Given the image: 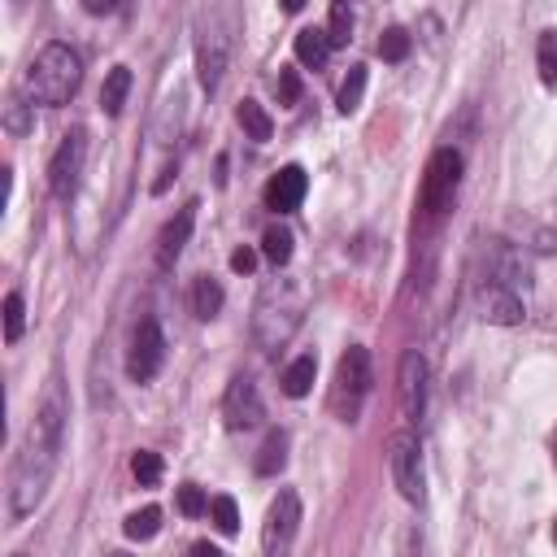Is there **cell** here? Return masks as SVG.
<instances>
[{
	"label": "cell",
	"instance_id": "6da1fadb",
	"mask_svg": "<svg viewBox=\"0 0 557 557\" xmlns=\"http://www.w3.org/2000/svg\"><path fill=\"white\" fill-rule=\"evenodd\" d=\"M65 418H70V405H65V387L61 379H52L44 387V400L26 426V440L13 457V470H9V518L22 522L26 513H35V505L44 500L52 474H57V457H61V444H65Z\"/></svg>",
	"mask_w": 557,
	"mask_h": 557
},
{
	"label": "cell",
	"instance_id": "7a4b0ae2",
	"mask_svg": "<svg viewBox=\"0 0 557 557\" xmlns=\"http://www.w3.org/2000/svg\"><path fill=\"white\" fill-rule=\"evenodd\" d=\"M78 87H83V57L61 39L44 44L35 52V61L26 65V74H22V96L30 104H44V109L70 104Z\"/></svg>",
	"mask_w": 557,
	"mask_h": 557
},
{
	"label": "cell",
	"instance_id": "3957f363",
	"mask_svg": "<svg viewBox=\"0 0 557 557\" xmlns=\"http://www.w3.org/2000/svg\"><path fill=\"white\" fill-rule=\"evenodd\" d=\"M300 313H305V296L296 283H270L261 296H257V313H252V335L265 352L283 348L292 339V331L300 326Z\"/></svg>",
	"mask_w": 557,
	"mask_h": 557
},
{
	"label": "cell",
	"instance_id": "277c9868",
	"mask_svg": "<svg viewBox=\"0 0 557 557\" xmlns=\"http://www.w3.org/2000/svg\"><path fill=\"white\" fill-rule=\"evenodd\" d=\"M370 396V352L361 344H348V352L335 361V379H331V413L339 422H357Z\"/></svg>",
	"mask_w": 557,
	"mask_h": 557
},
{
	"label": "cell",
	"instance_id": "5b68a950",
	"mask_svg": "<svg viewBox=\"0 0 557 557\" xmlns=\"http://www.w3.org/2000/svg\"><path fill=\"white\" fill-rule=\"evenodd\" d=\"M461 170H466V161H461L457 148L444 144V148L431 152L426 174H422V191H418V209H422L426 222H440V218L453 209L457 187H461Z\"/></svg>",
	"mask_w": 557,
	"mask_h": 557
},
{
	"label": "cell",
	"instance_id": "8992f818",
	"mask_svg": "<svg viewBox=\"0 0 557 557\" xmlns=\"http://www.w3.org/2000/svg\"><path fill=\"white\" fill-rule=\"evenodd\" d=\"M296 531H300V496L292 487H283L270 509H265V522H261V553L265 557H287L292 544H296Z\"/></svg>",
	"mask_w": 557,
	"mask_h": 557
},
{
	"label": "cell",
	"instance_id": "52a82bcc",
	"mask_svg": "<svg viewBox=\"0 0 557 557\" xmlns=\"http://www.w3.org/2000/svg\"><path fill=\"white\" fill-rule=\"evenodd\" d=\"M165 366V335H161V322L157 318H139L135 331H131V344H126V374L135 383H148L157 379V370Z\"/></svg>",
	"mask_w": 557,
	"mask_h": 557
},
{
	"label": "cell",
	"instance_id": "ba28073f",
	"mask_svg": "<svg viewBox=\"0 0 557 557\" xmlns=\"http://www.w3.org/2000/svg\"><path fill=\"white\" fill-rule=\"evenodd\" d=\"M83 165H87V135L83 131H70L57 144L52 161H48V191L57 200H70L78 191V183H83Z\"/></svg>",
	"mask_w": 557,
	"mask_h": 557
},
{
	"label": "cell",
	"instance_id": "9c48e42d",
	"mask_svg": "<svg viewBox=\"0 0 557 557\" xmlns=\"http://www.w3.org/2000/svg\"><path fill=\"white\" fill-rule=\"evenodd\" d=\"M387 461H392V483H396V492H400L409 505H422V444H418V435H413L409 426L392 435Z\"/></svg>",
	"mask_w": 557,
	"mask_h": 557
},
{
	"label": "cell",
	"instance_id": "30bf717a",
	"mask_svg": "<svg viewBox=\"0 0 557 557\" xmlns=\"http://www.w3.org/2000/svg\"><path fill=\"white\" fill-rule=\"evenodd\" d=\"M474 305H479V318L483 322H496V326H518L527 318V305H522V292H513L509 283L483 274L479 287H474Z\"/></svg>",
	"mask_w": 557,
	"mask_h": 557
},
{
	"label": "cell",
	"instance_id": "8fae6325",
	"mask_svg": "<svg viewBox=\"0 0 557 557\" xmlns=\"http://www.w3.org/2000/svg\"><path fill=\"white\" fill-rule=\"evenodd\" d=\"M226 61H231V35H226L222 22H209V26L196 35V74H200V87H205L209 96L222 87Z\"/></svg>",
	"mask_w": 557,
	"mask_h": 557
},
{
	"label": "cell",
	"instance_id": "7c38bea8",
	"mask_svg": "<svg viewBox=\"0 0 557 557\" xmlns=\"http://www.w3.org/2000/svg\"><path fill=\"white\" fill-rule=\"evenodd\" d=\"M426 383H431L426 357H422V352H405V357H400V374H396V392H400V413H405V422H422V413H426Z\"/></svg>",
	"mask_w": 557,
	"mask_h": 557
},
{
	"label": "cell",
	"instance_id": "4fadbf2b",
	"mask_svg": "<svg viewBox=\"0 0 557 557\" xmlns=\"http://www.w3.org/2000/svg\"><path fill=\"white\" fill-rule=\"evenodd\" d=\"M222 418H226L231 431H252V426L265 418V409H261V392H257V383H252L248 374H235V379L226 383Z\"/></svg>",
	"mask_w": 557,
	"mask_h": 557
},
{
	"label": "cell",
	"instance_id": "5bb4252c",
	"mask_svg": "<svg viewBox=\"0 0 557 557\" xmlns=\"http://www.w3.org/2000/svg\"><path fill=\"white\" fill-rule=\"evenodd\" d=\"M305 191H309L305 170H300V165H283V170L270 174V183L261 187V200H265V209H274V213H292V209H300Z\"/></svg>",
	"mask_w": 557,
	"mask_h": 557
},
{
	"label": "cell",
	"instance_id": "9a60e30c",
	"mask_svg": "<svg viewBox=\"0 0 557 557\" xmlns=\"http://www.w3.org/2000/svg\"><path fill=\"white\" fill-rule=\"evenodd\" d=\"M191 226H196V205H183L157 235V270H174V261L183 257L187 239H191Z\"/></svg>",
	"mask_w": 557,
	"mask_h": 557
},
{
	"label": "cell",
	"instance_id": "2e32d148",
	"mask_svg": "<svg viewBox=\"0 0 557 557\" xmlns=\"http://www.w3.org/2000/svg\"><path fill=\"white\" fill-rule=\"evenodd\" d=\"M331 57V44H326V26H305L296 30V61L309 65V70H322Z\"/></svg>",
	"mask_w": 557,
	"mask_h": 557
},
{
	"label": "cell",
	"instance_id": "e0dca14e",
	"mask_svg": "<svg viewBox=\"0 0 557 557\" xmlns=\"http://www.w3.org/2000/svg\"><path fill=\"white\" fill-rule=\"evenodd\" d=\"M187 300H191V313H196L200 322H209V318L222 313V300H226V296H222V283H218V278L200 274V278L191 283V296H187Z\"/></svg>",
	"mask_w": 557,
	"mask_h": 557
},
{
	"label": "cell",
	"instance_id": "ac0fdd59",
	"mask_svg": "<svg viewBox=\"0 0 557 557\" xmlns=\"http://www.w3.org/2000/svg\"><path fill=\"white\" fill-rule=\"evenodd\" d=\"M313 374H318V357L313 352H300L287 370H283V392L292 396V400H300V396H309V387H313Z\"/></svg>",
	"mask_w": 557,
	"mask_h": 557
},
{
	"label": "cell",
	"instance_id": "d6986e66",
	"mask_svg": "<svg viewBox=\"0 0 557 557\" xmlns=\"http://www.w3.org/2000/svg\"><path fill=\"white\" fill-rule=\"evenodd\" d=\"M126 91H131V70H126V65H113V70L104 74V87H100V109H104L109 117H117L122 104H126Z\"/></svg>",
	"mask_w": 557,
	"mask_h": 557
},
{
	"label": "cell",
	"instance_id": "ffe728a7",
	"mask_svg": "<svg viewBox=\"0 0 557 557\" xmlns=\"http://www.w3.org/2000/svg\"><path fill=\"white\" fill-rule=\"evenodd\" d=\"M235 122H239V126H244V135H248V139H257V144H265V139L274 135V117H270L257 100H239Z\"/></svg>",
	"mask_w": 557,
	"mask_h": 557
},
{
	"label": "cell",
	"instance_id": "44dd1931",
	"mask_svg": "<svg viewBox=\"0 0 557 557\" xmlns=\"http://www.w3.org/2000/svg\"><path fill=\"white\" fill-rule=\"evenodd\" d=\"M535 70L544 87H557V30H540L535 39Z\"/></svg>",
	"mask_w": 557,
	"mask_h": 557
},
{
	"label": "cell",
	"instance_id": "7402d4cb",
	"mask_svg": "<svg viewBox=\"0 0 557 557\" xmlns=\"http://www.w3.org/2000/svg\"><path fill=\"white\" fill-rule=\"evenodd\" d=\"M283 461H287V431H270L257 453V474H278Z\"/></svg>",
	"mask_w": 557,
	"mask_h": 557
},
{
	"label": "cell",
	"instance_id": "603a6c76",
	"mask_svg": "<svg viewBox=\"0 0 557 557\" xmlns=\"http://www.w3.org/2000/svg\"><path fill=\"white\" fill-rule=\"evenodd\" d=\"M348 39H352V9L344 0H335L331 13H326V44L331 48H348Z\"/></svg>",
	"mask_w": 557,
	"mask_h": 557
},
{
	"label": "cell",
	"instance_id": "cb8c5ba5",
	"mask_svg": "<svg viewBox=\"0 0 557 557\" xmlns=\"http://www.w3.org/2000/svg\"><path fill=\"white\" fill-rule=\"evenodd\" d=\"M361 91H366V65H352L348 78L339 83L335 109H339V113H357V109H361Z\"/></svg>",
	"mask_w": 557,
	"mask_h": 557
},
{
	"label": "cell",
	"instance_id": "d4e9b609",
	"mask_svg": "<svg viewBox=\"0 0 557 557\" xmlns=\"http://www.w3.org/2000/svg\"><path fill=\"white\" fill-rule=\"evenodd\" d=\"M292 244H296V239H292L287 226H270V231L261 235V252H265L270 265H287V261H292Z\"/></svg>",
	"mask_w": 557,
	"mask_h": 557
},
{
	"label": "cell",
	"instance_id": "484cf974",
	"mask_svg": "<svg viewBox=\"0 0 557 557\" xmlns=\"http://www.w3.org/2000/svg\"><path fill=\"white\" fill-rule=\"evenodd\" d=\"M122 531H126V540H152V535L161 531V509H157V505L135 509V513L122 522Z\"/></svg>",
	"mask_w": 557,
	"mask_h": 557
},
{
	"label": "cell",
	"instance_id": "4316f807",
	"mask_svg": "<svg viewBox=\"0 0 557 557\" xmlns=\"http://www.w3.org/2000/svg\"><path fill=\"white\" fill-rule=\"evenodd\" d=\"M409 48H413V39H409V30H400V26H387L383 30V39H379V57L383 61H405L409 57Z\"/></svg>",
	"mask_w": 557,
	"mask_h": 557
},
{
	"label": "cell",
	"instance_id": "83f0119b",
	"mask_svg": "<svg viewBox=\"0 0 557 557\" xmlns=\"http://www.w3.org/2000/svg\"><path fill=\"white\" fill-rule=\"evenodd\" d=\"M22 326H26L22 292H9V296H4V344H17V339H22Z\"/></svg>",
	"mask_w": 557,
	"mask_h": 557
},
{
	"label": "cell",
	"instance_id": "f1b7e54d",
	"mask_svg": "<svg viewBox=\"0 0 557 557\" xmlns=\"http://www.w3.org/2000/svg\"><path fill=\"white\" fill-rule=\"evenodd\" d=\"M131 474L139 479V487H157V479H161V457H157L152 448H139V453L131 457Z\"/></svg>",
	"mask_w": 557,
	"mask_h": 557
},
{
	"label": "cell",
	"instance_id": "f546056e",
	"mask_svg": "<svg viewBox=\"0 0 557 557\" xmlns=\"http://www.w3.org/2000/svg\"><path fill=\"white\" fill-rule=\"evenodd\" d=\"M209 513H213V527H218L222 535H235V531H239V509H235L231 496H213V500H209Z\"/></svg>",
	"mask_w": 557,
	"mask_h": 557
},
{
	"label": "cell",
	"instance_id": "4dcf8cb0",
	"mask_svg": "<svg viewBox=\"0 0 557 557\" xmlns=\"http://www.w3.org/2000/svg\"><path fill=\"white\" fill-rule=\"evenodd\" d=\"M178 509H183L187 518H196V513L209 509V496H205L196 483H183V487H178Z\"/></svg>",
	"mask_w": 557,
	"mask_h": 557
},
{
	"label": "cell",
	"instance_id": "1f68e13d",
	"mask_svg": "<svg viewBox=\"0 0 557 557\" xmlns=\"http://www.w3.org/2000/svg\"><path fill=\"white\" fill-rule=\"evenodd\" d=\"M300 100V78L296 70H278V104H296Z\"/></svg>",
	"mask_w": 557,
	"mask_h": 557
},
{
	"label": "cell",
	"instance_id": "d6a6232c",
	"mask_svg": "<svg viewBox=\"0 0 557 557\" xmlns=\"http://www.w3.org/2000/svg\"><path fill=\"white\" fill-rule=\"evenodd\" d=\"M252 265H257V252H252V248H235V252H231V270H239V274H248Z\"/></svg>",
	"mask_w": 557,
	"mask_h": 557
},
{
	"label": "cell",
	"instance_id": "836d02e7",
	"mask_svg": "<svg viewBox=\"0 0 557 557\" xmlns=\"http://www.w3.org/2000/svg\"><path fill=\"white\" fill-rule=\"evenodd\" d=\"M22 109H26L22 100H13V104H9V117H4V122H9V131H26V113H22Z\"/></svg>",
	"mask_w": 557,
	"mask_h": 557
},
{
	"label": "cell",
	"instance_id": "e575fe53",
	"mask_svg": "<svg viewBox=\"0 0 557 557\" xmlns=\"http://www.w3.org/2000/svg\"><path fill=\"white\" fill-rule=\"evenodd\" d=\"M191 557H226L222 548H213L209 540H200V544H191Z\"/></svg>",
	"mask_w": 557,
	"mask_h": 557
},
{
	"label": "cell",
	"instance_id": "d590c367",
	"mask_svg": "<svg viewBox=\"0 0 557 557\" xmlns=\"http://www.w3.org/2000/svg\"><path fill=\"white\" fill-rule=\"evenodd\" d=\"M548 448H553V466H557V431H553V444Z\"/></svg>",
	"mask_w": 557,
	"mask_h": 557
},
{
	"label": "cell",
	"instance_id": "8d00e7d4",
	"mask_svg": "<svg viewBox=\"0 0 557 557\" xmlns=\"http://www.w3.org/2000/svg\"><path fill=\"white\" fill-rule=\"evenodd\" d=\"M553 544H557V522H553Z\"/></svg>",
	"mask_w": 557,
	"mask_h": 557
},
{
	"label": "cell",
	"instance_id": "74e56055",
	"mask_svg": "<svg viewBox=\"0 0 557 557\" xmlns=\"http://www.w3.org/2000/svg\"><path fill=\"white\" fill-rule=\"evenodd\" d=\"M13 557H26V553H13Z\"/></svg>",
	"mask_w": 557,
	"mask_h": 557
}]
</instances>
